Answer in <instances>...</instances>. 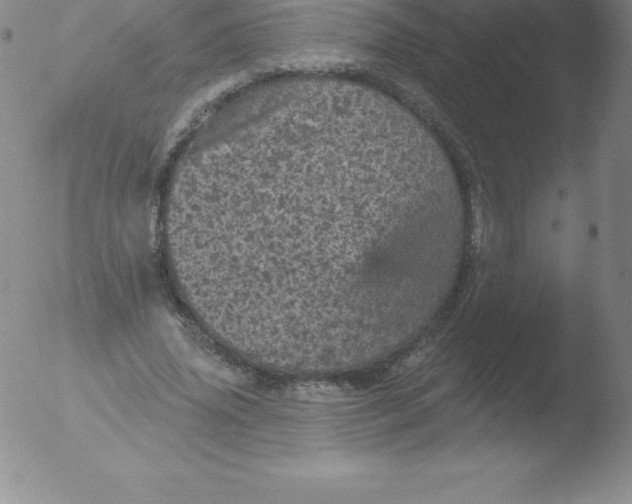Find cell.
Segmentation results:
<instances>
[{
    "instance_id": "6da1fadb",
    "label": "cell",
    "mask_w": 632,
    "mask_h": 504,
    "mask_svg": "<svg viewBox=\"0 0 632 504\" xmlns=\"http://www.w3.org/2000/svg\"><path fill=\"white\" fill-rule=\"evenodd\" d=\"M391 161L306 144L241 172L194 272L218 286L227 320L276 352L332 360L387 355L412 333L419 278L443 249L402 210Z\"/></svg>"
}]
</instances>
